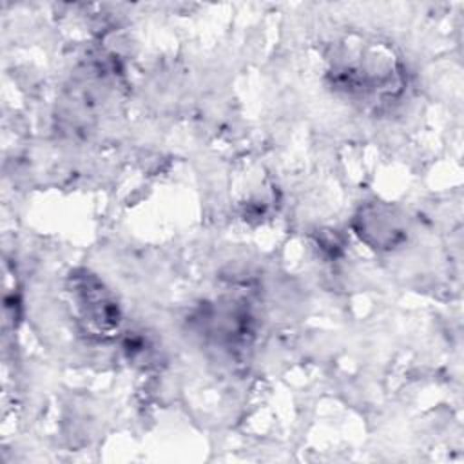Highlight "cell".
I'll use <instances>...</instances> for the list:
<instances>
[{"label":"cell","instance_id":"1","mask_svg":"<svg viewBox=\"0 0 464 464\" xmlns=\"http://www.w3.org/2000/svg\"><path fill=\"white\" fill-rule=\"evenodd\" d=\"M74 308L80 321L96 335H107L120 324V310L107 288L92 276L74 279Z\"/></svg>","mask_w":464,"mask_h":464},{"label":"cell","instance_id":"2","mask_svg":"<svg viewBox=\"0 0 464 464\" xmlns=\"http://www.w3.org/2000/svg\"><path fill=\"white\" fill-rule=\"evenodd\" d=\"M359 221V234L364 237L366 243L373 245L375 248H390L397 243L401 236L399 219L384 207H370L361 212L357 218Z\"/></svg>","mask_w":464,"mask_h":464}]
</instances>
